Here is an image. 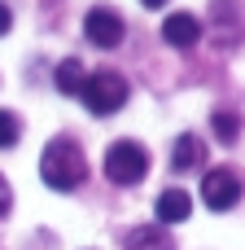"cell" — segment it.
<instances>
[{"instance_id": "obj_12", "label": "cell", "mask_w": 245, "mask_h": 250, "mask_svg": "<svg viewBox=\"0 0 245 250\" xmlns=\"http://www.w3.org/2000/svg\"><path fill=\"white\" fill-rule=\"evenodd\" d=\"M18 136H22L18 114H13V110H0V149H13V145H18Z\"/></svg>"}, {"instance_id": "obj_13", "label": "cell", "mask_w": 245, "mask_h": 250, "mask_svg": "<svg viewBox=\"0 0 245 250\" xmlns=\"http://www.w3.org/2000/svg\"><path fill=\"white\" fill-rule=\"evenodd\" d=\"M9 26H13V13H9V4L0 0V35H9Z\"/></svg>"}, {"instance_id": "obj_11", "label": "cell", "mask_w": 245, "mask_h": 250, "mask_svg": "<svg viewBox=\"0 0 245 250\" xmlns=\"http://www.w3.org/2000/svg\"><path fill=\"white\" fill-rule=\"evenodd\" d=\"M210 123H215V136H219L224 145H232V141L241 136V119H237L232 110H219V114H215Z\"/></svg>"}, {"instance_id": "obj_8", "label": "cell", "mask_w": 245, "mask_h": 250, "mask_svg": "<svg viewBox=\"0 0 245 250\" xmlns=\"http://www.w3.org/2000/svg\"><path fill=\"white\" fill-rule=\"evenodd\" d=\"M123 250H175V242H171V233L162 224H140V229L127 233Z\"/></svg>"}, {"instance_id": "obj_1", "label": "cell", "mask_w": 245, "mask_h": 250, "mask_svg": "<svg viewBox=\"0 0 245 250\" xmlns=\"http://www.w3.org/2000/svg\"><path fill=\"white\" fill-rule=\"evenodd\" d=\"M39 176H44L48 189L70 193V189L83 185V176H88V158H83V149H79L70 136H53V141L44 145V154H39Z\"/></svg>"}, {"instance_id": "obj_10", "label": "cell", "mask_w": 245, "mask_h": 250, "mask_svg": "<svg viewBox=\"0 0 245 250\" xmlns=\"http://www.w3.org/2000/svg\"><path fill=\"white\" fill-rule=\"evenodd\" d=\"M83 62L79 57H66V62H57V92L61 97H79L83 92Z\"/></svg>"}, {"instance_id": "obj_7", "label": "cell", "mask_w": 245, "mask_h": 250, "mask_svg": "<svg viewBox=\"0 0 245 250\" xmlns=\"http://www.w3.org/2000/svg\"><path fill=\"white\" fill-rule=\"evenodd\" d=\"M158 224L167 229V224H184L188 220V211H193V198L184 193V189H162V198H158Z\"/></svg>"}, {"instance_id": "obj_3", "label": "cell", "mask_w": 245, "mask_h": 250, "mask_svg": "<svg viewBox=\"0 0 245 250\" xmlns=\"http://www.w3.org/2000/svg\"><path fill=\"white\" fill-rule=\"evenodd\" d=\"M149 171V149L140 141H114L105 149V176L114 185H140Z\"/></svg>"}, {"instance_id": "obj_15", "label": "cell", "mask_w": 245, "mask_h": 250, "mask_svg": "<svg viewBox=\"0 0 245 250\" xmlns=\"http://www.w3.org/2000/svg\"><path fill=\"white\" fill-rule=\"evenodd\" d=\"M140 4H149V9H162V4H167V0H140Z\"/></svg>"}, {"instance_id": "obj_14", "label": "cell", "mask_w": 245, "mask_h": 250, "mask_svg": "<svg viewBox=\"0 0 245 250\" xmlns=\"http://www.w3.org/2000/svg\"><path fill=\"white\" fill-rule=\"evenodd\" d=\"M9 202H13V193H9V180H4V176H0V215H4V211H9Z\"/></svg>"}, {"instance_id": "obj_4", "label": "cell", "mask_w": 245, "mask_h": 250, "mask_svg": "<svg viewBox=\"0 0 245 250\" xmlns=\"http://www.w3.org/2000/svg\"><path fill=\"white\" fill-rule=\"evenodd\" d=\"M241 193H245V180H241V171H232V167H210L202 176V202L210 211H232L241 202Z\"/></svg>"}, {"instance_id": "obj_2", "label": "cell", "mask_w": 245, "mask_h": 250, "mask_svg": "<svg viewBox=\"0 0 245 250\" xmlns=\"http://www.w3.org/2000/svg\"><path fill=\"white\" fill-rule=\"evenodd\" d=\"M127 79L118 75V70H96V75H88L83 79V105L96 114V119H105V114H118L123 105H127Z\"/></svg>"}, {"instance_id": "obj_6", "label": "cell", "mask_w": 245, "mask_h": 250, "mask_svg": "<svg viewBox=\"0 0 245 250\" xmlns=\"http://www.w3.org/2000/svg\"><path fill=\"white\" fill-rule=\"evenodd\" d=\"M162 40H167L171 48H193V44L202 40V22H197L193 13H171V18L162 22Z\"/></svg>"}, {"instance_id": "obj_5", "label": "cell", "mask_w": 245, "mask_h": 250, "mask_svg": "<svg viewBox=\"0 0 245 250\" xmlns=\"http://www.w3.org/2000/svg\"><path fill=\"white\" fill-rule=\"evenodd\" d=\"M83 35L96 44V48H114L123 40V18L110 9V4H96L88 18H83Z\"/></svg>"}, {"instance_id": "obj_9", "label": "cell", "mask_w": 245, "mask_h": 250, "mask_svg": "<svg viewBox=\"0 0 245 250\" xmlns=\"http://www.w3.org/2000/svg\"><path fill=\"white\" fill-rule=\"evenodd\" d=\"M202 154H206V145H202L193 132H184V136L171 145V171H193V167H202Z\"/></svg>"}]
</instances>
